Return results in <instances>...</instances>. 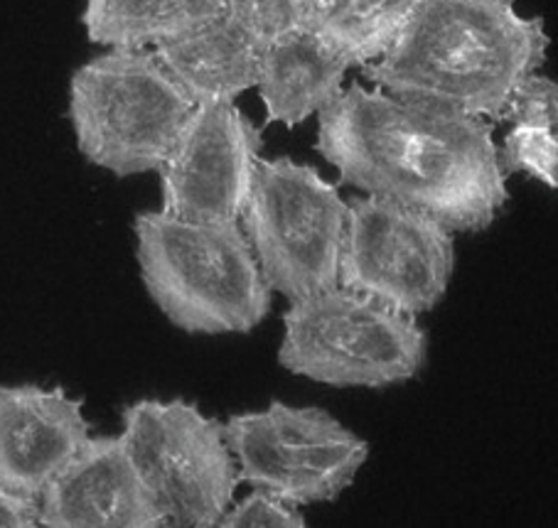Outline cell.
Here are the masks:
<instances>
[{
	"label": "cell",
	"mask_w": 558,
	"mask_h": 528,
	"mask_svg": "<svg viewBox=\"0 0 558 528\" xmlns=\"http://www.w3.org/2000/svg\"><path fill=\"white\" fill-rule=\"evenodd\" d=\"M315 150L342 185L426 211L453 234L485 232L509 201L493 123L362 84L317 113Z\"/></svg>",
	"instance_id": "1"
},
{
	"label": "cell",
	"mask_w": 558,
	"mask_h": 528,
	"mask_svg": "<svg viewBox=\"0 0 558 528\" xmlns=\"http://www.w3.org/2000/svg\"><path fill=\"white\" fill-rule=\"evenodd\" d=\"M548 45L544 17L519 15L514 0H418L389 50L362 72L399 99L502 121Z\"/></svg>",
	"instance_id": "2"
},
{
	"label": "cell",
	"mask_w": 558,
	"mask_h": 528,
	"mask_svg": "<svg viewBox=\"0 0 558 528\" xmlns=\"http://www.w3.org/2000/svg\"><path fill=\"white\" fill-rule=\"evenodd\" d=\"M143 287L162 317L195 337L248 334L271 312L252 246L239 222H187L162 209L133 217Z\"/></svg>",
	"instance_id": "3"
},
{
	"label": "cell",
	"mask_w": 558,
	"mask_h": 528,
	"mask_svg": "<svg viewBox=\"0 0 558 528\" xmlns=\"http://www.w3.org/2000/svg\"><path fill=\"white\" fill-rule=\"evenodd\" d=\"M192 111L153 50H109L72 72L66 119L76 150L119 180L158 172Z\"/></svg>",
	"instance_id": "4"
},
{
	"label": "cell",
	"mask_w": 558,
	"mask_h": 528,
	"mask_svg": "<svg viewBox=\"0 0 558 528\" xmlns=\"http://www.w3.org/2000/svg\"><path fill=\"white\" fill-rule=\"evenodd\" d=\"M276 359L325 386L381 391L421 377L428 332L413 315L338 285L291 303Z\"/></svg>",
	"instance_id": "5"
},
{
	"label": "cell",
	"mask_w": 558,
	"mask_h": 528,
	"mask_svg": "<svg viewBox=\"0 0 558 528\" xmlns=\"http://www.w3.org/2000/svg\"><path fill=\"white\" fill-rule=\"evenodd\" d=\"M239 224L271 293L293 303L340 285L348 199L317 168L258 160Z\"/></svg>",
	"instance_id": "6"
},
{
	"label": "cell",
	"mask_w": 558,
	"mask_h": 528,
	"mask_svg": "<svg viewBox=\"0 0 558 528\" xmlns=\"http://www.w3.org/2000/svg\"><path fill=\"white\" fill-rule=\"evenodd\" d=\"M119 435L162 528L219 526L242 484L219 418L187 398H141L121 410Z\"/></svg>",
	"instance_id": "7"
},
{
	"label": "cell",
	"mask_w": 558,
	"mask_h": 528,
	"mask_svg": "<svg viewBox=\"0 0 558 528\" xmlns=\"http://www.w3.org/2000/svg\"><path fill=\"white\" fill-rule=\"evenodd\" d=\"M221 426L239 482L298 506L338 502L369 459L367 440L320 406L274 398L264 408L232 413Z\"/></svg>",
	"instance_id": "8"
},
{
	"label": "cell",
	"mask_w": 558,
	"mask_h": 528,
	"mask_svg": "<svg viewBox=\"0 0 558 528\" xmlns=\"http://www.w3.org/2000/svg\"><path fill=\"white\" fill-rule=\"evenodd\" d=\"M456 273V236L438 219L377 195L348 201L340 285L407 315L442 303Z\"/></svg>",
	"instance_id": "9"
},
{
	"label": "cell",
	"mask_w": 558,
	"mask_h": 528,
	"mask_svg": "<svg viewBox=\"0 0 558 528\" xmlns=\"http://www.w3.org/2000/svg\"><path fill=\"white\" fill-rule=\"evenodd\" d=\"M264 131L234 101L197 103L158 170L162 211L187 222H239Z\"/></svg>",
	"instance_id": "10"
},
{
	"label": "cell",
	"mask_w": 558,
	"mask_h": 528,
	"mask_svg": "<svg viewBox=\"0 0 558 528\" xmlns=\"http://www.w3.org/2000/svg\"><path fill=\"white\" fill-rule=\"evenodd\" d=\"M43 528H162L121 435H89L37 496Z\"/></svg>",
	"instance_id": "11"
},
{
	"label": "cell",
	"mask_w": 558,
	"mask_h": 528,
	"mask_svg": "<svg viewBox=\"0 0 558 528\" xmlns=\"http://www.w3.org/2000/svg\"><path fill=\"white\" fill-rule=\"evenodd\" d=\"M92 426L84 398L62 386H0V484L37 499L52 477L80 453Z\"/></svg>",
	"instance_id": "12"
},
{
	"label": "cell",
	"mask_w": 558,
	"mask_h": 528,
	"mask_svg": "<svg viewBox=\"0 0 558 528\" xmlns=\"http://www.w3.org/2000/svg\"><path fill=\"white\" fill-rule=\"evenodd\" d=\"M352 64L307 27L281 37L262 54L256 74L266 123L293 131L317 116L342 94Z\"/></svg>",
	"instance_id": "13"
},
{
	"label": "cell",
	"mask_w": 558,
	"mask_h": 528,
	"mask_svg": "<svg viewBox=\"0 0 558 528\" xmlns=\"http://www.w3.org/2000/svg\"><path fill=\"white\" fill-rule=\"evenodd\" d=\"M153 52L195 106L234 101L254 89L264 54L225 11Z\"/></svg>",
	"instance_id": "14"
},
{
	"label": "cell",
	"mask_w": 558,
	"mask_h": 528,
	"mask_svg": "<svg viewBox=\"0 0 558 528\" xmlns=\"http://www.w3.org/2000/svg\"><path fill=\"white\" fill-rule=\"evenodd\" d=\"M227 0H84L80 23L94 45L156 50L221 15Z\"/></svg>",
	"instance_id": "15"
},
{
	"label": "cell",
	"mask_w": 558,
	"mask_h": 528,
	"mask_svg": "<svg viewBox=\"0 0 558 528\" xmlns=\"http://www.w3.org/2000/svg\"><path fill=\"white\" fill-rule=\"evenodd\" d=\"M418 0H320L305 27L330 42L352 66H364L389 50Z\"/></svg>",
	"instance_id": "16"
},
{
	"label": "cell",
	"mask_w": 558,
	"mask_h": 528,
	"mask_svg": "<svg viewBox=\"0 0 558 528\" xmlns=\"http://www.w3.org/2000/svg\"><path fill=\"white\" fill-rule=\"evenodd\" d=\"M499 168L505 177L532 175L548 189L558 187V136L556 131L512 126L497 148Z\"/></svg>",
	"instance_id": "17"
},
{
	"label": "cell",
	"mask_w": 558,
	"mask_h": 528,
	"mask_svg": "<svg viewBox=\"0 0 558 528\" xmlns=\"http://www.w3.org/2000/svg\"><path fill=\"white\" fill-rule=\"evenodd\" d=\"M225 13L266 52L281 37L305 27L303 0H227Z\"/></svg>",
	"instance_id": "18"
},
{
	"label": "cell",
	"mask_w": 558,
	"mask_h": 528,
	"mask_svg": "<svg viewBox=\"0 0 558 528\" xmlns=\"http://www.w3.org/2000/svg\"><path fill=\"white\" fill-rule=\"evenodd\" d=\"M307 518L301 506L288 499L266 492V489H252L239 502H232L217 528H305Z\"/></svg>",
	"instance_id": "19"
},
{
	"label": "cell",
	"mask_w": 558,
	"mask_h": 528,
	"mask_svg": "<svg viewBox=\"0 0 558 528\" xmlns=\"http://www.w3.org/2000/svg\"><path fill=\"white\" fill-rule=\"evenodd\" d=\"M505 119L512 126H532L556 131L558 126V84L551 76L529 74L509 96Z\"/></svg>",
	"instance_id": "20"
},
{
	"label": "cell",
	"mask_w": 558,
	"mask_h": 528,
	"mask_svg": "<svg viewBox=\"0 0 558 528\" xmlns=\"http://www.w3.org/2000/svg\"><path fill=\"white\" fill-rule=\"evenodd\" d=\"M37 499L15 494L0 484V528H35Z\"/></svg>",
	"instance_id": "21"
},
{
	"label": "cell",
	"mask_w": 558,
	"mask_h": 528,
	"mask_svg": "<svg viewBox=\"0 0 558 528\" xmlns=\"http://www.w3.org/2000/svg\"><path fill=\"white\" fill-rule=\"evenodd\" d=\"M315 3H320V0H303V5H305V11H311V8L315 5Z\"/></svg>",
	"instance_id": "22"
}]
</instances>
